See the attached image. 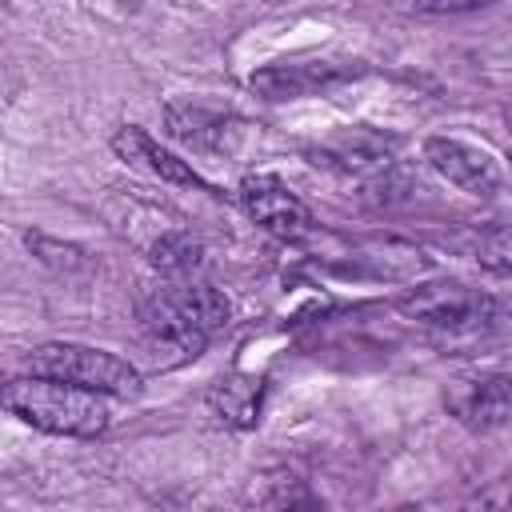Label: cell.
I'll list each match as a JSON object with an SVG mask.
<instances>
[{
	"instance_id": "obj_1",
	"label": "cell",
	"mask_w": 512,
	"mask_h": 512,
	"mask_svg": "<svg viewBox=\"0 0 512 512\" xmlns=\"http://www.w3.org/2000/svg\"><path fill=\"white\" fill-rule=\"evenodd\" d=\"M0 404L16 420H24L40 432H52V436L92 440V436H104L108 424H112V408H108L104 392L64 384V380H52V376H36V372L12 376L0 392Z\"/></svg>"
},
{
	"instance_id": "obj_2",
	"label": "cell",
	"mask_w": 512,
	"mask_h": 512,
	"mask_svg": "<svg viewBox=\"0 0 512 512\" xmlns=\"http://www.w3.org/2000/svg\"><path fill=\"white\" fill-rule=\"evenodd\" d=\"M28 372L36 376H52L64 384H80L116 400H132L144 388V376L132 360L108 352V348H92V344H72V340H48L36 344L28 352Z\"/></svg>"
},
{
	"instance_id": "obj_3",
	"label": "cell",
	"mask_w": 512,
	"mask_h": 512,
	"mask_svg": "<svg viewBox=\"0 0 512 512\" xmlns=\"http://www.w3.org/2000/svg\"><path fill=\"white\" fill-rule=\"evenodd\" d=\"M400 312L448 336H476L496 320V300L460 280H432V284H416L412 292H404Z\"/></svg>"
},
{
	"instance_id": "obj_4",
	"label": "cell",
	"mask_w": 512,
	"mask_h": 512,
	"mask_svg": "<svg viewBox=\"0 0 512 512\" xmlns=\"http://www.w3.org/2000/svg\"><path fill=\"white\" fill-rule=\"evenodd\" d=\"M136 320H140V340L152 356L156 368H176V364H188L204 352V344L212 340L204 328H196L180 300L172 296V284H160L152 292L140 296L136 304Z\"/></svg>"
},
{
	"instance_id": "obj_5",
	"label": "cell",
	"mask_w": 512,
	"mask_h": 512,
	"mask_svg": "<svg viewBox=\"0 0 512 512\" xmlns=\"http://www.w3.org/2000/svg\"><path fill=\"white\" fill-rule=\"evenodd\" d=\"M240 204L276 240H304L312 232L308 204L284 180H276L268 172H252V176L240 180Z\"/></svg>"
},
{
	"instance_id": "obj_6",
	"label": "cell",
	"mask_w": 512,
	"mask_h": 512,
	"mask_svg": "<svg viewBox=\"0 0 512 512\" xmlns=\"http://www.w3.org/2000/svg\"><path fill=\"white\" fill-rule=\"evenodd\" d=\"M448 412L472 432H496L512 420V376L480 372L472 380H456L448 392Z\"/></svg>"
},
{
	"instance_id": "obj_7",
	"label": "cell",
	"mask_w": 512,
	"mask_h": 512,
	"mask_svg": "<svg viewBox=\"0 0 512 512\" xmlns=\"http://www.w3.org/2000/svg\"><path fill=\"white\" fill-rule=\"evenodd\" d=\"M424 160L432 172H440L448 184H456L460 192L468 196H492L500 188V168L496 160L468 144V140H456V136H432L424 144Z\"/></svg>"
},
{
	"instance_id": "obj_8",
	"label": "cell",
	"mask_w": 512,
	"mask_h": 512,
	"mask_svg": "<svg viewBox=\"0 0 512 512\" xmlns=\"http://www.w3.org/2000/svg\"><path fill=\"white\" fill-rule=\"evenodd\" d=\"M392 156H396V140L380 136L372 128L340 132L336 140L316 148V164H328V168L352 172V176H376V172H384L392 164Z\"/></svg>"
},
{
	"instance_id": "obj_9",
	"label": "cell",
	"mask_w": 512,
	"mask_h": 512,
	"mask_svg": "<svg viewBox=\"0 0 512 512\" xmlns=\"http://www.w3.org/2000/svg\"><path fill=\"white\" fill-rule=\"evenodd\" d=\"M112 148H116V156L120 160H128V164H140V168H148L152 176H160V180H168V184H184V188H208L204 180H200V172L188 164V160H180V156H172L168 148H160L144 128H136V124H128V128H120L116 136H112Z\"/></svg>"
},
{
	"instance_id": "obj_10",
	"label": "cell",
	"mask_w": 512,
	"mask_h": 512,
	"mask_svg": "<svg viewBox=\"0 0 512 512\" xmlns=\"http://www.w3.org/2000/svg\"><path fill=\"white\" fill-rule=\"evenodd\" d=\"M344 76H352V68H340V64H272V68L252 72L248 84L268 100H288V96L316 92V88L344 80Z\"/></svg>"
},
{
	"instance_id": "obj_11",
	"label": "cell",
	"mask_w": 512,
	"mask_h": 512,
	"mask_svg": "<svg viewBox=\"0 0 512 512\" xmlns=\"http://www.w3.org/2000/svg\"><path fill=\"white\" fill-rule=\"evenodd\" d=\"M148 260L164 280H184V276H196L204 268V244L188 232H164L148 248Z\"/></svg>"
},
{
	"instance_id": "obj_12",
	"label": "cell",
	"mask_w": 512,
	"mask_h": 512,
	"mask_svg": "<svg viewBox=\"0 0 512 512\" xmlns=\"http://www.w3.org/2000/svg\"><path fill=\"white\" fill-rule=\"evenodd\" d=\"M168 128L176 140L192 144V148H216L224 144V116L196 108V104H168Z\"/></svg>"
},
{
	"instance_id": "obj_13",
	"label": "cell",
	"mask_w": 512,
	"mask_h": 512,
	"mask_svg": "<svg viewBox=\"0 0 512 512\" xmlns=\"http://www.w3.org/2000/svg\"><path fill=\"white\" fill-rule=\"evenodd\" d=\"M464 252L488 272H512V224L472 228L464 240Z\"/></svg>"
},
{
	"instance_id": "obj_14",
	"label": "cell",
	"mask_w": 512,
	"mask_h": 512,
	"mask_svg": "<svg viewBox=\"0 0 512 512\" xmlns=\"http://www.w3.org/2000/svg\"><path fill=\"white\" fill-rule=\"evenodd\" d=\"M208 400L220 412V420L248 428L256 420V412H260V384L256 380H220Z\"/></svg>"
},
{
	"instance_id": "obj_15",
	"label": "cell",
	"mask_w": 512,
	"mask_h": 512,
	"mask_svg": "<svg viewBox=\"0 0 512 512\" xmlns=\"http://www.w3.org/2000/svg\"><path fill=\"white\" fill-rule=\"evenodd\" d=\"M492 0H400L404 12H420V16H444V12H472L484 8Z\"/></svg>"
}]
</instances>
